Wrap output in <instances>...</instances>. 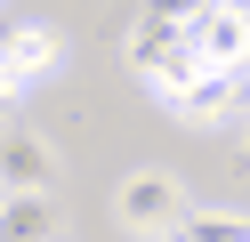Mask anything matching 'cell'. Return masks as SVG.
Wrapping results in <instances>:
<instances>
[{
  "instance_id": "5",
  "label": "cell",
  "mask_w": 250,
  "mask_h": 242,
  "mask_svg": "<svg viewBox=\"0 0 250 242\" xmlns=\"http://www.w3.org/2000/svg\"><path fill=\"white\" fill-rule=\"evenodd\" d=\"M0 57L17 65V81L33 89V81H49L57 65H65V41H57V24H8V41H0Z\"/></svg>"
},
{
  "instance_id": "3",
  "label": "cell",
  "mask_w": 250,
  "mask_h": 242,
  "mask_svg": "<svg viewBox=\"0 0 250 242\" xmlns=\"http://www.w3.org/2000/svg\"><path fill=\"white\" fill-rule=\"evenodd\" d=\"M0 194H57V145L33 129L0 137Z\"/></svg>"
},
{
  "instance_id": "4",
  "label": "cell",
  "mask_w": 250,
  "mask_h": 242,
  "mask_svg": "<svg viewBox=\"0 0 250 242\" xmlns=\"http://www.w3.org/2000/svg\"><path fill=\"white\" fill-rule=\"evenodd\" d=\"M0 242H65L57 194H8L0 202Z\"/></svg>"
},
{
  "instance_id": "10",
  "label": "cell",
  "mask_w": 250,
  "mask_h": 242,
  "mask_svg": "<svg viewBox=\"0 0 250 242\" xmlns=\"http://www.w3.org/2000/svg\"><path fill=\"white\" fill-rule=\"evenodd\" d=\"M210 8H218V0H146L137 16H153V24H178V32H194Z\"/></svg>"
},
{
  "instance_id": "6",
  "label": "cell",
  "mask_w": 250,
  "mask_h": 242,
  "mask_svg": "<svg viewBox=\"0 0 250 242\" xmlns=\"http://www.w3.org/2000/svg\"><path fill=\"white\" fill-rule=\"evenodd\" d=\"M226 105H234V81H218V73H202V81H186L178 97H169V121H194V129H210V121H226Z\"/></svg>"
},
{
  "instance_id": "11",
  "label": "cell",
  "mask_w": 250,
  "mask_h": 242,
  "mask_svg": "<svg viewBox=\"0 0 250 242\" xmlns=\"http://www.w3.org/2000/svg\"><path fill=\"white\" fill-rule=\"evenodd\" d=\"M17 97H24V81H17V65H8V57H0V113H8V105H17Z\"/></svg>"
},
{
  "instance_id": "14",
  "label": "cell",
  "mask_w": 250,
  "mask_h": 242,
  "mask_svg": "<svg viewBox=\"0 0 250 242\" xmlns=\"http://www.w3.org/2000/svg\"><path fill=\"white\" fill-rule=\"evenodd\" d=\"M0 202H8V194H0Z\"/></svg>"
},
{
  "instance_id": "2",
  "label": "cell",
  "mask_w": 250,
  "mask_h": 242,
  "mask_svg": "<svg viewBox=\"0 0 250 242\" xmlns=\"http://www.w3.org/2000/svg\"><path fill=\"white\" fill-rule=\"evenodd\" d=\"M186 41H194L202 73H218V81H242V73H250V16H242V8H210Z\"/></svg>"
},
{
  "instance_id": "9",
  "label": "cell",
  "mask_w": 250,
  "mask_h": 242,
  "mask_svg": "<svg viewBox=\"0 0 250 242\" xmlns=\"http://www.w3.org/2000/svg\"><path fill=\"white\" fill-rule=\"evenodd\" d=\"M186 81H202V57H194V41H178V48H169V57H162V65L146 73V89H153V97L169 105V97H178Z\"/></svg>"
},
{
  "instance_id": "12",
  "label": "cell",
  "mask_w": 250,
  "mask_h": 242,
  "mask_svg": "<svg viewBox=\"0 0 250 242\" xmlns=\"http://www.w3.org/2000/svg\"><path fill=\"white\" fill-rule=\"evenodd\" d=\"M234 97H242V105H250V73H242V81H234Z\"/></svg>"
},
{
  "instance_id": "7",
  "label": "cell",
  "mask_w": 250,
  "mask_h": 242,
  "mask_svg": "<svg viewBox=\"0 0 250 242\" xmlns=\"http://www.w3.org/2000/svg\"><path fill=\"white\" fill-rule=\"evenodd\" d=\"M178 41H186L178 24H153V16H137V24H129V65H137V81H146V73H153V65H162Z\"/></svg>"
},
{
  "instance_id": "8",
  "label": "cell",
  "mask_w": 250,
  "mask_h": 242,
  "mask_svg": "<svg viewBox=\"0 0 250 242\" xmlns=\"http://www.w3.org/2000/svg\"><path fill=\"white\" fill-rule=\"evenodd\" d=\"M169 242H250V218H234V210H186V226Z\"/></svg>"
},
{
  "instance_id": "1",
  "label": "cell",
  "mask_w": 250,
  "mask_h": 242,
  "mask_svg": "<svg viewBox=\"0 0 250 242\" xmlns=\"http://www.w3.org/2000/svg\"><path fill=\"white\" fill-rule=\"evenodd\" d=\"M186 186L169 170H129L121 177V194H113V218H121V234H137V242H169L186 226Z\"/></svg>"
},
{
  "instance_id": "13",
  "label": "cell",
  "mask_w": 250,
  "mask_h": 242,
  "mask_svg": "<svg viewBox=\"0 0 250 242\" xmlns=\"http://www.w3.org/2000/svg\"><path fill=\"white\" fill-rule=\"evenodd\" d=\"M242 161H250V113H242Z\"/></svg>"
}]
</instances>
